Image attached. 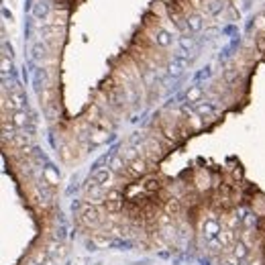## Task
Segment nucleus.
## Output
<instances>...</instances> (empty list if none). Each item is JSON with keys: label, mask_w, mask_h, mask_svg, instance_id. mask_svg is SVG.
Returning a JSON list of instances; mask_svg holds the SVG:
<instances>
[{"label": "nucleus", "mask_w": 265, "mask_h": 265, "mask_svg": "<svg viewBox=\"0 0 265 265\" xmlns=\"http://www.w3.org/2000/svg\"><path fill=\"white\" fill-rule=\"evenodd\" d=\"M80 218L82 222L86 225L88 229H100L104 225V216H102V210L98 206H94V204H86L80 210Z\"/></svg>", "instance_id": "1"}, {"label": "nucleus", "mask_w": 265, "mask_h": 265, "mask_svg": "<svg viewBox=\"0 0 265 265\" xmlns=\"http://www.w3.org/2000/svg\"><path fill=\"white\" fill-rule=\"evenodd\" d=\"M188 67H190V61L184 58V55H174V58L167 61L165 69H167V74L174 76V78H179V76H184L188 72Z\"/></svg>", "instance_id": "2"}, {"label": "nucleus", "mask_w": 265, "mask_h": 265, "mask_svg": "<svg viewBox=\"0 0 265 265\" xmlns=\"http://www.w3.org/2000/svg\"><path fill=\"white\" fill-rule=\"evenodd\" d=\"M106 192L102 186L98 184H92L86 188V194H84V200H86V204H94V206H98V204H104L106 202Z\"/></svg>", "instance_id": "3"}, {"label": "nucleus", "mask_w": 265, "mask_h": 265, "mask_svg": "<svg viewBox=\"0 0 265 265\" xmlns=\"http://www.w3.org/2000/svg\"><path fill=\"white\" fill-rule=\"evenodd\" d=\"M90 182L102 186L104 190H110V186H113V182H115V172L110 170V167H98V170L92 174Z\"/></svg>", "instance_id": "4"}, {"label": "nucleus", "mask_w": 265, "mask_h": 265, "mask_svg": "<svg viewBox=\"0 0 265 265\" xmlns=\"http://www.w3.org/2000/svg\"><path fill=\"white\" fill-rule=\"evenodd\" d=\"M222 229H225V225H220V220H218V218L208 216V218L202 222V235H204L206 243H208V241H212V239H216V236L222 233Z\"/></svg>", "instance_id": "5"}, {"label": "nucleus", "mask_w": 265, "mask_h": 265, "mask_svg": "<svg viewBox=\"0 0 265 265\" xmlns=\"http://www.w3.org/2000/svg\"><path fill=\"white\" fill-rule=\"evenodd\" d=\"M151 41H153V43H155L157 47L167 49V47L174 43V35L167 31V29H163V27H157V29L151 31Z\"/></svg>", "instance_id": "6"}, {"label": "nucleus", "mask_w": 265, "mask_h": 265, "mask_svg": "<svg viewBox=\"0 0 265 265\" xmlns=\"http://www.w3.org/2000/svg\"><path fill=\"white\" fill-rule=\"evenodd\" d=\"M194 113H196L200 118H212L218 115V106L212 100H202L198 104H194Z\"/></svg>", "instance_id": "7"}, {"label": "nucleus", "mask_w": 265, "mask_h": 265, "mask_svg": "<svg viewBox=\"0 0 265 265\" xmlns=\"http://www.w3.org/2000/svg\"><path fill=\"white\" fill-rule=\"evenodd\" d=\"M4 92L12 98V102L17 104L19 110H27V106H29V100H27V94L23 92V88L19 86V84H12L10 90H4Z\"/></svg>", "instance_id": "8"}, {"label": "nucleus", "mask_w": 265, "mask_h": 265, "mask_svg": "<svg viewBox=\"0 0 265 265\" xmlns=\"http://www.w3.org/2000/svg\"><path fill=\"white\" fill-rule=\"evenodd\" d=\"M186 27H188V31L192 35L202 33V29H204V17L200 15V12H190V15H186Z\"/></svg>", "instance_id": "9"}, {"label": "nucleus", "mask_w": 265, "mask_h": 265, "mask_svg": "<svg viewBox=\"0 0 265 265\" xmlns=\"http://www.w3.org/2000/svg\"><path fill=\"white\" fill-rule=\"evenodd\" d=\"M177 49L184 55H190L196 49V37H192V33H182L177 37Z\"/></svg>", "instance_id": "10"}, {"label": "nucleus", "mask_w": 265, "mask_h": 265, "mask_svg": "<svg viewBox=\"0 0 265 265\" xmlns=\"http://www.w3.org/2000/svg\"><path fill=\"white\" fill-rule=\"evenodd\" d=\"M127 172H129V176H131V177H141V176H147V172H149L147 161H145L143 157L135 159L133 163H129V165H127Z\"/></svg>", "instance_id": "11"}, {"label": "nucleus", "mask_w": 265, "mask_h": 265, "mask_svg": "<svg viewBox=\"0 0 265 265\" xmlns=\"http://www.w3.org/2000/svg\"><path fill=\"white\" fill-rule=\"evenodd\" d=\"M10 122L15 124V127L21 131V129H25L27 131V127H29V122H31V118H29V113L27 110H15V113H10Z\"/></svg>", "instance_id": "12"}, {"label": "nucleus", "mask_w": 265, "mask_h": 265, "mask_svg": "<svg viewBox=\"0 0 265 265\" xmlns=\"http://www.w3.org/2000/svg\"><path fill=\"white\" fill-rule=\"evenodd\" d=\"M33 86H35V90L41 94V90H45L47 86H49V72L45 67H39L37 72H35V76H33Z\"/></svg>", "instance_id": "13"}, {"label": "nucleus", "mask_w": 265, "mask_h": 265, "mask_svg": "<svg viewBox=\"0 0 265 265\" xmlns=\"http://www.w3.org/2000/svg\"><path fill=\"white\" fill-rule=\"evenodd\" d=\"M106 163H108V167L110 170H113L115 174H122V172H127V161L122 159V155L120 153H113V155H110L108 159H106Z\"/></svg>", "instance_id": "14"}, {"label": "nucleus", "mask_w": 265, "mask_h": 265, "mask_svg": "<svg viewBox=\"0 0 265 265\" xmlns=\"http://www.w3.org/2000/svg\"><path fill=\"white\" fill-rule=\"evenodd\" d=\"M31 55L35 61H45L49 58V45L43 43V41H37V43H33L31 47Z\"/></svg>", "instance_id": "15"}, {"label": "nucleus", "mask_w": 265, "mask_h": 265, "mask_svg": "<svg viewBox=\"0 0 265 265\" xmlns=\"http://www.w3.org/2000/svg\"><path fill=\"white\" fill-rule=\"evenodd\" d=\"M249 251H251V249H249L241 239H236V243H235L231 249H227L225 253H233V255H235L236 259H239V261H245V259L249 257Z\"/></svg>", "instance_id": "16"}, {"label": "nucleus", "mask_w": 265, "mask_h": 265, "mask_svg": "<svg viewBox=\"0 0 265 265\" xmlns=\"http://www.w3.org/2000/svg\"><path fill=\"white\" fill-rule=\"evenodd\" d=\"M31 12H33V17L37 21H45L49 17V12H51V6L47 2H43V0H39V2L33 4V10Z\"/></svg>", "instance_id": "17"}, {"label": "nucleus", "mask_w": 265, "mask_h": 265, "mask_svg": "<svg viewBox=\"0 0 265 265\" xmlns=\"http://www.w3.org/2000/svg\"><path fill=\"white\" fill-rule=\"evenodd\" d=\"M165 214L172 216V218H177L182 214V206H179V200L177 198H170L165 202Z\"/></svg>", "instance_id": "18"}, {"label": "nucleus", "mask_w": 265, "mask_h": 265, "mask_svg": "<svg viewBox=\"0 0 265 265\" xmlns=\"http://www.w3.org/2000/svg\"><path fill=\"white\" fill-rule=\"evenodd\" d=\"M204 6H206V12H208V15L216 17L218 12L225 10V0H204Z\"/></svg>", "instance_id": "19"}, {"label": "nucleus", "mask_w": 265, "mask_h": 265, "mask_svg": "<svg viewBox=\"0 0 265 265\" xmlns=\"http://www.w3.org/2000/svg\"><path fill=\"white\" fill-rule=\"evenodd\" d=\"M204 88L202 86H192L190 90H188V94H186V98H188V102H192V104H198V102H202L204 98Z\"/></svg>", "instance_id": "20"}, {"label": "nucleus", "mask_w": 265, "mask_h": 265, "mask_svg": "<svg viewBox=\"0 0 265 265\" xmlns=\"http://www.w3.org/2000/svg\"><path fill=\"white\" fill-rule=\"evenodd\" d=\"M15 147H19V149H25L27 151V147L31 145V135H25V133H17L15 137H12V141H10Z\"/></svg>", "instance_id": "21"}, {"label": "nucleus", "mask_w": 265, "mask_h": 265, "mask_svg": "<svg viewBox=\"0 0 265 265\" xmlns=\"http://www.w3.org/2000/svg\"><path fill=\"white\" fill-rule=\"evenodd\" d=\"M141 186H143L145 192L151 194V192H157L161 184H159V177H157V176H147V177L143 179V184H141Z\"/></svg>", "instance_id": "22"}, {"label": "nucleus", "mask_w": 265, "mask_h": 265, "mask_svg": "<svg viewBox=\"0 0 265 265\" xmlns=\"http://www.w3.org/2000/svg\"><path fill=\"white\" fill-rule=\"evenodd\" d=\"M43 177L47 179V182L51 184V186H55V184H59V172L55 170L53 165H47V167H43Z\"/></svg>", "instance_id": "23"}, {"label": "nucleus", "mask_w": 265, "mask_h": 265, "mask_svg": "<svg viewBox=\"0 0 265 265\" xmlns=\"http://www.w3.org/2000/svg\"><path fill=\"white\" fill-rule=\"evenodd\" d=\"M147 153H149V155H153V159L161 157V145L153 137H147Z\"/></svg>", "instance_id": "24"}, {"label": "nucleus", "mask_w": 265, "mask_h": 265, "mask_svg": "<svg viewBox=\"0 0 265 265\" xmlns=\"http://www.w3.org/2000/svg\"><path fill=\"white\" fill-rule=\"evenodd\" d=\"M120 155H122V159L127 161V163H133L135 159H139V151L133 145H127V147L120 149Z\"/></svg>", "instance_id": "25"}, {"label": "nucleus", "mask_w": 265, "mask_h": 265, "mask_svg": "<svg viewBox=\"0 0 265 265\" xmlns=\"http://www.w3.org/2000/svg\"><path fill=\"white\" fill-rule=\"evenodd\" d=\"M92 243L98 249H104V247L110 245V236H108V233H94L92 235Z\"/></svg>", "instance_id": "26"}, {"label": "nucleus", "mask_w": 265, "mask_h": 265, "mask_svg": "<svg viewBox=\"0 0 265 265\" xmlns=\"http://www.w3.org/2000/svg\"><path fill=\"white\" fill-rule=\"evenodd\" d=\"M106 202H122V192L118 188H110L106 192Z\"/></svg>", "instance_id": "27"}, {"label": "nucleus", "mask_w": 265, "mask_h": 265, "mask_svg": "<svg viewBox=\"0 0 265 265\" xmlns=\"http://www.w3.org/2000/svg\"><path fill=\"white\" fill-rule=\"evenodd\" d=\"M208 249H210V253H218V251H222L225 249V245H222V241L218 239H212V241H208Z\"/></svg>", "instance_id": "28"}, {"label": "nucleus", "mask_w": 265, "mask_h": 265, "mask_svg": "<svg viewBox=\"0 0 265 265\" xmlns=\"http://www.w3.org/2000/svg\"><path fill=\"white\" fill-rule=\"evenodd\" d=\"M2 58H6V59H12V55H15V53H12V47H8V43H6V41H4V43H2Z\"/></svg>", "instance_id": "29"}, {"label": "nucleus", "mask_w": 265, "mask_h": 265, "mask_svg": "<svg viewBox=\"0 0 265 265\" xmlns=\"http://www.w3.org/2000/svg\"><path fill=\"white\" fill-rule=\"evenodd\" d=\"M255 27L259 31H265V12H261V15L257 17V23H255Z\"/></svg>", "instance_id": "30"}, {"label": "nucleus", "mask_w": 265, "mask_h": 265, "mask_svg": "<svg viewBox=\"0 0 265 265\" xmlns=\"http://www.w3.org/2000/svg\"><path fill=\"white\" fill-rule=\"evenodd\" d=\"M25 265H41V263H39V261H37L35 257H29V259L25 261Z\"/></svg>", "instance_id": "31"}, {"label": "nucleus", "mask_w": 265, "mask_h": 265, "mask_svg": "<svg viewBox=\"0 0 265 265\" xmlns=\"http://www.w3.org/2000/svg\"><path fill=\"white\" fill-rule=\"evenodd\" d=\"M55 263H58V261H55L53 257H49V255H47V259H45L43 263H41V265H55Z\"/></svg>", "instance_id": "32"}, {"label": "nucleus", "mask_w": 265, "mask_h": 265, "mask_svg": "<svg viewBox=\"0 0 265 265\" xmlns=\"http://www.w3.org/2000/svg\"><path fill=\"white\" fill-rule=\"evenodd\" d=\"M2 15H4V19H8L12 23V12H8V8H2Z\"/></svg>", "instance_id": "33"}]
</instances>
